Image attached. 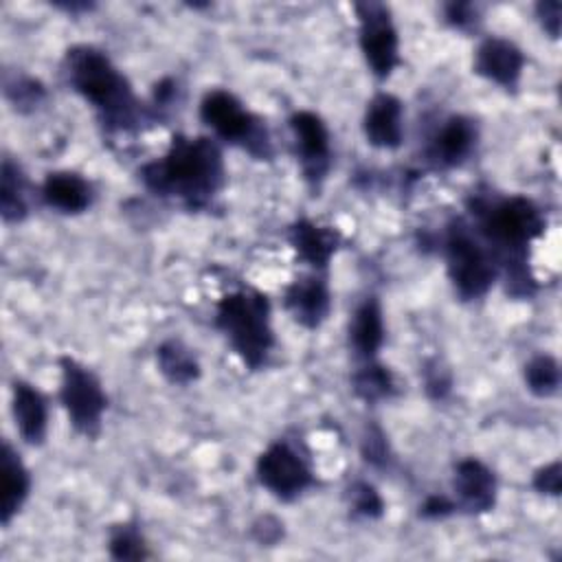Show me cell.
I'll list each match as a JSON object with an SVG mask.
<instances>
[{"instance_id":"cell-15","label":"cell","mask_w":562,"mask_h":562,"mask_svg":"<svg viewBox=\"0 0 562 562\" xmlns=\"http://www.w3.org/2000/svg\"><path fill=\"white\" fill-rule=\"evenodd\" d=\"M11 408L22 439L31 446L42 443L46 437V402L42 393L33 384L15 380L11 389Z\"/></svg>"},{"instance_id":"cell-17","label":"cell","mask_w":562,"mask_h":562,"mask_svg":"<svg viewBox=\"0 0 562 562\" xmlns=\"http://www.w3.org/2000/svg\"><path fill=\"white\" fill-rule=\"evenodd\" d=\"M42 198L50 209L61 213H81L92 202V189L88 180L75 171H55L46 176Z\"/></svg>"},{"instance_id":"cell-21","label":"cell","mask_w":562,"mask_h":562,"mask_svg":"<svg viewBox=\"0 0 562 562\" xmlns=\"http://www.w3.org/2000/svg\"><path fill=\"white\" fill-rule=\"evenodd\" d=\"M156 360L160 373L171 384H189L200 375V364L189 347L180 340H167L156 349Z\"/></svg>"},{"instance_id":"cell-12","label":"cell","mask_w":562,"mask_h":562,"mask_svg":"<svg viewBox=\"0 0 562 562\" xmlns=\"http://www.w3.org/2000/svg\"><path fill=\"white\" fill-rule=\"evenodd\" d=\"M452 487L459 496V503L472 514H483L494 507L496 479L492 470L479 459L459 461V465L454 468Z\"/></svg>"},{"instance_id":"cell-31","label":"cell","mask_w":562,"mask_h":562,"mask_svg":"<svg viewBox=\"0 0 562 562\" xmlns=\"http://www.w3.org/2000/svg\"><path fill=\"white\" fill-rule=\"evenodd\" d=\"M472 11H474V7H472V4L452 2V4H448L446 15H448V20H450L452 24H457V26H465V24H470V22H472Z\"/></svg>"},{"instance_id":"cell-27","label":"cell","mask_w":562,"mask_h":562,"mask_svg":"<svg viewBox=\"0 0 562 562\" xmlns=\"http://www.w3.org/2000/svg\"><path fill=\"white\" fill-rule=\"evenodd\" d=\"M533 487L542 494L558 496L560 494V463L553 461V463L540 468L533 476Z\"/></svg>"},{"instance_id":"cell-28","label":"cell","mask_w":562,"mask_h":562,"mask_svg":"<svg viewBox=\"0 0 562 562\" xmlns=\"http://www.w3.org/2000/svg\"><path fill=\"white\" fill-rule=\"evenodd\" d=\"M42 94H44L42 86L33 79H22L15 83V88L9 86V97L18 105H35L42 99Z\"/></svg>"},{"instance_id":"cell-8","label":"cell","mask_w":562,"mask_h":562,"mask_svg":"<svg viewBox=\"0 0 562 562\" xmlns=\"http://www.w3.org/2000/svg\"><path fill=\"white\" fill-rule=\"evenodd\" d=\"M353 9L367 66L378 79H386L400 64V42L391 11L382 2H358Z\"/></svg>"},{"instance_id":"cell-3","label":"cell","mask_w":562,"mask_h":562,"mask_svg":"<svg viewBox=\"0 0 562 562\" xmlns=\"http://www.w3.org/2000/svg\"><path fill=\"white\" fill-rule=\"evenodd\" d=\"M215 323L244 364L259 369L266 362L274 345L266 294L244 288L222 296L215 310Z\"/></svg>"},{"instance_id":"cell-9","label":"cell","mask_w":562,"mask_h":562,"mask_svg":"<svg viewBox=\"0 0 562 562\" xmlns=\"http://www.w3.org/2000/svg\"><path fill=\"white\" fill-rule=\"evenodd\" d=\"M257 479L277 498L292 501L310 487L312 470L294 446L288 441H277L259 454Z\"/></svg>"},{"instance_id":"cell-32","label":"cell","mask_w":562,"mask_h":562,"mask_svg":"<svg viewBox=\"0 0 562 562\" xmlns=\"http://www.w3.org/2000/svg\"><path fill=\"white\" fill-rule=\"evenodd\" d=\"M367 446H369V450H367V459H371V461H378V459H384V441H382V435L375 430V432H369V437H367V441H364Z\"/></svg>"},{"instance_id":"cell-23","label":"cell","mask_w":562,"mask_h":562,"mask_svg":"<svg viewBox=\"0 0 562 562\" xmlns=\"http://www.w3.org/2000/svg\"><path fill=\"white\" fill-rule=\"evenodd\" d=\"M393 375L386 367L375 364L369 360L356 375H353V391L367 402H378L393 393Z\"/></svg>"},{"instance_id":"cell-24","label":"cell","mask_w":562,"mask_h":562,"mask_svg":"<svg viewBox=\"0 0 562 562\" xmlns=\"http://www.w3.org/2000/svg\"><path fill=\"white\" fill-rule=\"evenodd\" d=\"M525 382H527L529 391H533L540 397L553 395L560 384V367H558L555 358L542 353V356H536L533 360H529V364L525 367Z\"/></svg>"},{"instance_id":"cell-29","label":"cell","mask_w":562,"mask_h":562,"mask_svg":"<svg viewBox=\"0 0 562 562\" xmlns=\"http://www.w3.org/2000/svg\"><path fill=\"white\" fill-rule=\"evenodd\" d=\"M538 15L542 20V26L551 33V37H558L560 33V2H540Z\"/></svg>"},{"instance_id":"cell-19","label":"cell","mask_w":562,"mask_h":562,"mask_svg":"<svg viewBox=\"0 0 562 562\" xmlns=\"http://www.w3.org/2000/svg\"><path fill=\"white\" fill-rule=\"evenodd\" d=\"M31 490V476L24 468L20 454L4 441L2 446V501H0V516L7 525L24 505Z\"/></svg>"},{"instance_id":"cell-22","label":"cell","mask_w":562,"mask_h":562,"mask_svg":"<svg viewBox=\"0 0 562 562\" xmlns=\"http://www.w3.org/2000/svg\"><path fill=\"white\" fill-rule=\"evenodd\" d=\"M0 209L7 222H18L26 215L24 200V178L11 160L2 162V184H0Z\"/></svg>"},{"instance_id":"cell-13","label":"cell","mask_w":562,"mask_h":562,"mask_svg":"<svg viewBox=\"0 0 562 562\" xmlns=\"http://www.w3.org/2000/svg\"><path fill=\"white\" fill-rule=\"evenodd\" d=\"M329 288L323 277L307 274L285 290V307L296 323L314 329L329 314Z\"/></svg>"},{"instance_id":"cell-7","label":"cell","mask_w":562,"mask_h":562,"mask_svg":"<svg viewBox=\"0 0 562 562\" xmlns=\"http://www.w3.org/2000/svg\"><path fill=\"white\" fill-rule=\"evenodd\" d=\"M61 389L59 397L70 417V424L81 435H97L101 417L108 406L105 393L97 375L72 358H61Z\"/></svg>"},{"instance_id":"cell-10","label":"cell","mask_w":562,"mask_h":562,"mask_svg":"<svg viewBox=\"0 0 562 562\" xmlns=\"http://www.w3.org/2000/svg\"><path fill=\"white\" fill-rule=\"evenodd\" d=\"M290 127L296 140V154L307 180L318 182L329 167V132L323 119L314 112L301 110L290 119Z\"/></svg>"},{"instance_id":"cell-18","label":"cell","mask_w":562,"mask_h":562,"mask_svg":"<svg viewBox=\"0 0 562 562\" xmlns=\"http://www.w3.org/2000/svg\"><path fill=\"white\" fill-rule=\"evenodd\" d=\"M290 241L296 255L314 268H325L338 246V233L329 226H318L310 220H299L290 231Z\"/></svg>"},{"instance_id":"cell-30","label":"cell","mask_w":562,"mask_h":562,"mask_svg":"<svg viewBox=\"0 0 562 562\" xmlns=\"http://www.w3.org/2000/svg\"><path fill=\"white\" fill-rule=\"evenodd\" d=\"M454 509V505L446 496H430L422 505V516L426 518H443Z\"/></svg>"},{"instance_id":"cell-14","label":"cell","mask_w":562,"mask_h":562,"mask_svg":"<svg viewBox=\"0 0 562 562\" xmlns=\"http://www.w3.org/2000/svg\"><path fill=\"white\" fill-rule=\"evenodd\" d=\"M362 130L367 143L380 149H393L402 143V103L389 92L375 94L364 112Z\"/></svg>"},{"instance_id":"cell-2","label":"cell","mask_w":562,"mask_h":562,"mask_svg":"<svg viewBox=\"0 0 562 562\" xmlns=\"http://www.w3.org/2000/svg\"><path fill=\"white\" fill-rule=\"evenodd\" d=\"M75 90L94 105L110 130H130L138 119V101L110 57L92 46H75L66 55Z\"/></svg>"},{"instance_id":"cell-1","label":"cell","mask_w":562,"mask_h":562,"mask_svg":"<svg viewBox=\"0 0 562 562\" xmlns=\"http://www.w3.org/2000/svg\"><path fill=\"white\" fill-rule=\"evenodd\" d=\"M140 178L158 195L202 206L224 184L222 151L206 136H176L162 158L140 169Z\"/></svg>"},{"instance_id":"cell-5","label":"cell","mask_w":562,"mask_h":562,"mask_svg":"<svg viewBox=\"0 0 562 562\" xmlns=\"http://www.w3.org/2000/svg\"><path fill=\"white\" fill-rule=\"evenodd\" d=\"M202 121L224 140L241 145L252 156L268 158L270 140L261 121L250 114L241 101L226 90H211L200 103Z\"/></svg>"},{"instance_id":"cell-6","label":"cell","mask_w":562,"mask_h":562,"mask_svg":"<svg viewBox=\"0 0 562 562\" xmlns=\"http://www.w3.org/2000/svg\"><path fill=\"white\" fill-rule=\"evenodd\" d=\"M446 268L461 299L483 296L496 277L490 252L461 220H457L446 235Z\"/></svg>"},{"instance_id":"cell-4","label":"cell","mask_w":562,"mask_h":562,"mask_svg":"<svg viewBox=\"0 0 562 562\" xmlns=\"http://www.w3.org/2000/svg\"><path fill=\"white\" fill-rule=\"evenodd\" d=\"M476 209L481 231L490 244L505 252L507 270L525 266V248L544 228L538 206L522 195H512L492 204H476Z\"/></svg>"},{"instance_id":"cell-26","label":"cell","mask_w":562,"mask_h":562,"mask_svg":"<svg viewBox=\"0 0 562 562\" xmlns=\"http://www.w3.org/2000/svg\"><path fill=\"white\" fill-rule=\"evenodd\" d=\"M349 498H351L353 512L364 516V518H378L384 512V503H382L380 494L369 483H356L349 490Z\"/></svg>"},{"instance_id":"cell-20","label":"cell","mask_w":562,"mask_h":562,"mask_svg":"<svg viewBox=\"0 0 562 562\" xmlns=\"http://www.w3.org/2000/svg\"><path fill=\"white\" fill-rule=\"evenodd\" d=\"M349 340L358 356L371 360L384 340V323L380 303L371 296L353 314L349 325Z\"/></svg>"},{"instance_id":"cell-16","label":"cell","mask_w":562,"mask_h":562,"mask_svg":"<svg viewBox=\"0 0 562 562\" xmlns=\"http://www.w3.org/2000/svg\"><path fill=\"white\" fill-rule=\"evenodd\" d=\"M476 143V127L465 116H450L432 138L430 156L443 165L454 167L463 162Z\"/></svg>"},{"instance_id":"cell-11","label":"cell","mask_w":562,"mask_h":562,"mask_svg":"<svg viewBox=\"0 0 562 562\" xmlns=\"http://www.w3.org/2000/svg\"><path fill=\"white\" fill-rule=\"evenodd\" d=\"M525 57L516 44L503 37H487L479 48L474 57V70L503 86V88H516L522 75Z\"/></svg>"},{"instance_id":"cell-25","label":"cell","mask_w":562,"mask_h":562,"mask_svg":"<svg viewBox=\"0 0 562 562\" xmlns=\"http://www.w3.org/2000/svg\"><path fill=\"white\" fill-rule=\"evenodd\" d=\"M110 553L116 560H143V558H147L145 542H143L140 533L130 525H121L112 531Z\"/></svg>"}]
</instances>
